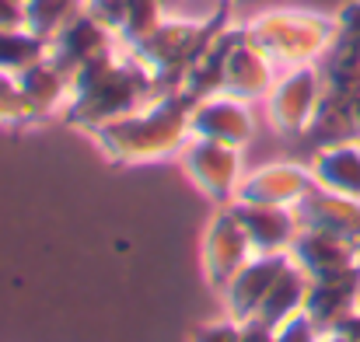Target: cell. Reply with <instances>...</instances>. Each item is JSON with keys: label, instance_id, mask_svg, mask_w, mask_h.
Segmentation results:
<instances>
[{"label": "cell", "instance_id": "cell-29", "mask_svg": "<svg viewBox=\"0 0 360 342\" xmlns=\"http://www.w3.org/2000/svg\"><path fill=\"white\" fill-rule=\"evenodd\" d=\"M241 342H273V329L262 322H241Z\"/></svg>", "mask_w": 360, "mask_h": 342}, {"label": "cell", "instance_id": "cell-13", "mask_svg": "<svg viewBox=\"0 0 360 342\" xmlns=\"http://www.w3.org/2000/svg\"><path fill=\"white\" fill-rule=\"evenodd\" d=\"M287 258L304 269L311 279L315 276H329V272H343V269H357L360 265V244L347 241L340 234L329 230H315V228H301Z\"/></svg>", "mask_w": 360, "mask_h": 342}, {"label": "cell", "instance_id": "cell-5", "mask_svg": "<svg viewBox=\"0 0 360 342\" xmlns=\"http://www.w3.org/2000/svg\"><path fill=\"white\" fill-rule=\"evenodd\" d=\"M326 81L319 63L308 67H290L280 70L273 91L266 95V119L280 136H304V129L311 126V115L322 102Z\"/></svg>", "mask_w": 360, "mask_h": 342}, {"label": "cell", "instance_id": "cell-8", "mask_svg": "<svg viewBox=\"0 0 360 342\" xmlns=\"http://www.w3.org/2000/svg\"><path fill=\"white\" fill-rule=\"evenodd\" d=\"M189 129L200 140H217L228 147L245 150L255 136V115H252V102L235 98L228 91L207 95L193 102V115H189Z\"/></svg>", "mask_w": 360, "mask_h": 342}, {"label": "cell", "instance_id": "cell-6", "mask_svg": "<svg viewBox=\"0 0 360 342\" xmlns=\"http://www.w3.org/2000/svg\"><path fill=\"white\" fill-rule=\"evenodd\" d=\"M179 164L186 171V178L214 203V206H228L235 203L238 196V185L245 178L241 171V150L238 147H228V143H217V140H200L193 136L182 154H179Z\"/></svg>", "mask_w": 360, "mask_h": 342}, {"label": "cell", "instance_id": "cell-26", "mask_svg": "<svg viewBox=\"0 0 360 342\" xmlns=\"http://www.w3.org/2000/svg\"><path fill=\"white\" fill-rule=\"evenodd\" d=\"M189 342H241V322L235 318H217V322H203L193 329V339Z\"/></svg>", "mask_w": 360, "mask_h": 342}, {"label": "cell", "instance_id": "cell-12", "mask_svg": "<svg viewBox=\"0 0 360 342\" xmlns=\"http://www.w3.org/2000/svg\"><path fill=\"white\" fill-rule=\"evenodd\" d=\"M319 70L329 91L360 88V0H350L336 11V35L319 60Z\"/></svg>", "mask_w": 360, "mask_h": 342}, {"label": "cell", "instance_id": "cell-33", "mask_svg": "<svg viewBox=\"0 0 360 342\" xmlns=\"http://www.w3.org/2000/svg\"><path fill=\"white\" fill-rule=\"evenodd\" d=\"M224 4H241V0H224Z\"/></svg>", "mask_w": 360, "mask_h": 342}, {"label": "cell", "instance_id": "cell-22", "mask_svg": "<svg viewBox=\"0 0 360 342\" xmlns=\"http://www.w3.org/2000/svg\"><path fill=\"white\" fill-rule=\"evenodd\" d=\"M168 21V0H129L120 25V46L136 49L143 39H150L161 25Z\"/></svg>", "mask_w": 360, "mask_h": 342}, {"label": "cell", "instance_id": "cell-16", "mask_svg": "<svg viewBox=\"0 0 360 342\" xmlns=\"http://www.w3.org/2000/svg\"><path fill=\"white\" fill-rule=\"evenodd\" d=\"M357 290H360V265L357 269H343V272H329V276H315L308 287V318L326 332L336 329L343 318L354 315L357 308Z\"/></svg>", "mask_w": 360, "mask_h": 342}, {"label": "cell", "instance_id": "cell-14", "mask_svg": "<svg viewBox=\"0 0 360 342\" xmlns=\"http://www.w3.org/2000/svg\"><path fill=\"white\" fill-rule=\"evenodd\" d=\"M245 237L255 255H287L301 221L294 206H269V203H235Z\"/></svg>", "mask_w": 360, "mask_h": 342}, {"label": "cell", "instance_id": "cell-31", "mask_svg": "<svg viewBox=\"0 0 360 342\" xmlns=\"http://www.w3.org/2000/svg\"><path fill=\"white\" fill-rule=\"evenodd\" d=\"M319 342H357V339H350V336L340 332V329H326V332L319 336Z\"/></svg>", "mask_w": 360, "mask_h": 342}, {"label": "cell", "instance_id": "cell-1", "mask_svg": "<svg viewBox=\"0 0 360 342\" xmlns=\"http://www.w3.org/2000/svg\"><path fill=\"white\" fill-rule=\"evenodd\" d=\"M193 98L186 91H161L147 105L91 129L95 147L112 164H154L179 157L193 140Z\"/></svg>", "mask_w": 360, "mask_h": 342}, {"label": "cell", "instance_id": "cell-19", "mask_svg": "<svg viewBox=\"0 0 360 342\" xmlns=\"http://www.w3.org/2000/svg\"><path fill=\"white\" fill-rule=\"evenodd\" d=\"M18 84H21L25 102H28L32 122H42V119L63 115L67 98H70V77H67L49 56L39 60L35 67H28L25 74H18Z\"/></svg>", "mask_w": 360, "mask_h": 342}, {"label": "cell", "instance_id": "cell-30", "mask_svg": "<svg viewBox=\"0 0 360 342\" xmlns=\"http://www.w3.org/2000/svg\"><path fill=\"white\" fill-rule=\"evenodd\" d=\"M347 105H350V119H354V133L360 140V88L357 91H347Z\"/></svg>", "mask_w": 360, "mask_h": 342}, {"label": "cell", "instance_id": "cell-25", "mask_svg": "<svg viewBox=\"0 0 360 342\" xmlns=\"http://www.w3.org/2000/svg\"><path fill=\"white\" fill-rule=\"evenodd\" d=\"M319 336H322V329L308 318V311H301L273 329V342H319Z\"/></svg>", "mask_w": 360, "mask_h": 342}, {"label": "cell", "instance_id": "cell-24", "mask_svg": "<svg viewBox=\"0 0 360 342\" xmlns=\"http://www.w3.org/2000/svg\"><path fill=\"white\" fill-rule=\"evenodd\" d=\"M0 126H32V112H28L18 77L4 70H0Z\"/></svg>", "mask_w": 360, "mask_h": 342}, {"label": "cell", "instance_id": "cell-18", "mask_svg": "<svg viewBox=\"0 0 360 342\" xmlns=\"http://www.w3.org/2000/svg\"><path fill=\"white\" fill-rule=\"evenodd\" d=\"M294 210H297L301 228L329 230V234H340L360 244V199H347V196H336L315 185Z\"/></svg>", "mask_w": 360, "mask_h": 342}, {"label": "cell", "instance_id": "cell-11", "mask_svg": "<svg viewBox=\"0 0 360 342\" xmlns=\"http://www.w3.org/2000/svg\"><path fill=\"white\" fill-rule=\"evenodd\" d=\"M280 77V67L252 42V35L245 32V25L235 28V42L228 49V60H224V84L221 91L245 98V102H266V95L273 91Z\"/></svg>", "mask_w": 360, "mask_h": 342}, {"label": "cell", "instance_id": "cell-7", "mask_svg": "<svg viewBox=\"0 0 360 342\" xmlns=\"http://www.w3.org/2000/svg\"><path fill=\"white\" fill-rule=\"evenodd\" d=\"M252 244L245 237V228L238 221L235 203L217 206V213L210 217V224L203 230V244H200V262H203V279L214 294H224V287L235 279L241 265L252 258Z\"/></svg>", "mask_w": 360, "mask_h": 342}, {"label": "cell", "instance_id": "cell-28", "mask_svg": "<svg viewBox=\"0 0 360 342\" xmlns=\"http://www.w3.org/2000/svg\"><path fill=\"white\" fill-rule=\"evenodd\" d=\"M28 0H0V28H25Z\"/></svg>", "mask_w": 360, "mask_h": 342}, {"label": "cell", "instance_id": "cell-10", "mask_svg": "<svg viewBox=\"0 0 360 342\" xmlns=\"http://www.w3.org/2000/svg\"><path fill=\"white\" fill-rule=\"evenodd\" d=\"M116 49H122L120 35H116L109 25H102L98 18H91L88 11H81L60 35L49 39V60H53L67 77H74L81 67H88V63H95L98 56H109V53H116Z\"/></svg>", "mask_w": 360, "mask_h": 342}, {"label": "cell", "instance_id": "cell-17", "mask_svg": "<svg viewBox=\"0 0 360 342\" xmlns=\"http://www.w3.org/2000/svg\"><path fill=\"white\" fill-rule=\"evenodd\" d=\"M311 175L315 185L347 199H360V140H340L315 147L311 154Z\"/></svg>", "mask_w": 360, "mask_h": 342}, {"label": "cell", "instance_id": "cell-3", "mask_svg": "<svg viewBox=\"0 0 360 342\" xmlns=\"http://www.w3.org/2000/svg\"><path fill=\"white\" fill-rule=\"evenodd\" d=\"M224 25L231 21H228V4L221 0V7L210 18H168L150 39L129 49V56L150 74L158 91H179L200 53L214 42V35Z\"/></svg>", "mask_w": 360, "mask_h": 342}, {"label": "cell", "instance_id": "cell-34", "mask_svg": "<svg viewBox=\"0 0 360 342\" xmlns=\"http://www.w3.org/2000/svg\"><path fill=\"white\" fill-rule=\"evenodd\" d=\"M168 4H172V0H168Z\"/></svg>", "mask_w": 360, "mask_h": 342}, {"label": "cell", "instance_id": "cell-20", "mask_svg": "<svg viewBox=\"0 0 360 342\" xmlns=\"http://www.w3.org/2000/svg\"><path fill=\"white\" fill-rule=\"evenodd\" d=\"M308 287H311V276L287 258V265H283L280 276L273 279L269 294L262 297V304H259V311H255V322L276 329L280 322L301 315L304 304H308ZM248 322H252V318H248Z\"/></svg>", "mask_w": 360, "mask_h": 342}, {"label": "cell", "instance_id": "cell-4", "mask_svg": "<svg viewBox=\"0 0 360 342\" xmlns=\"http://www.w3.org/2000/svg\"><path fill=\"white\" fill-rule=\"evenodd\" d=\"M252 42L280 67H308L326 56L336 35V14H319L304 7H269L245 21Z\"/></svg>", "mask_w": 360, "mask_h": 342}, {"label": "cell", "instance_id": "cell-23", "mask_svg": "<svg viewBox=\"0 0 360 342\" xmlns=\"http://www.w3.org/2000/svg\"><path fill=\"white\" fill-rule=\"evenodd\" d=\"M84 11V0H28L25 28H32L42 39L60 35L77 14Z\"/></svg>", "mask_w": 360, "mask_h": 342}, {"label": "cell", "instance_id": "cell-15", "mask_svg": "<svg viewBox=\"0 0 360 342\" xmlns=\"http://www.w3.org/2000/svg\"><path fill=\"white\" fill-rule=\"evenodd\" d=\"M283 265H287V255H252L221 294L224 297V315L235 318V322L255 318L262 297L269 294V287H273V279L280 276Z\"/></svg>", "mask_w": 360, "mask_h": 342}, {"label": "cell", "instance_id": "cell-27", "mask_svg": "<svg viewBox=\"0 0 360 342\" xmlns=\"http://www.w3.org/2000/svg\"><path fill=\"white\" fill-rule=\"evenodd\" d=\"M126 4H129V0H84V11H88L91 18H98L102 25H109L112 32H120Z\"/></svg>", "mask_w": 360, "mask_h": 342}, {"label": "cell", "instance_id": "cell-32", "mask_svg": "<svg viewBox=\"0 0 360 342\" xmlns=\"http://www.w3.org/2000/svg\"><path fill=\"white\" fill-rule=\"evenodd\" d=\"M354 311H357V315H360V290H357V308H354Z\"/></svg>", "mask_w": 360, "mask_h": 342}, {"label": "cell", "instance_id": "cell-21", "mask_svg": "<svg viewBox=\"0 0 360 342\" xmlns=\"http://www.w3.org/2000/svg\"><path fill=\"white\" fill-rule=\"evenodd\" d=\"M46 56H49V39L35 35L32 28H0V70L4 74L18 77Z\"/></svg>", "mask_w": 360, "mask_h": 342}, {"label": "cell", "instance_id": "cell-2", "mask_svg": "<svg viewBox=\"0 0 360 342\" xmlns=\"http://www.w3.org/2000/svg\"><path fill=\"white\" fill-rule=\"evenodd\" d=\"M158 95H161L158 84L129 56V49H116V53L98 56L95 63L81 67L70 77V98L63 109V122L91 133L120 115L147 105Z\"/></svg>", "mask_w": 360, "mask_h": 342}, {"label": "cell", "instance_id": "cell-9", "mask_svg": "<svg viewBox=\"0 0 360 342\" xmlns=\"http://www.w3.org/2000/svg\"><path fill=\"white\" fill-rule=\"evenodd\" d=\"M315 189L311 164L301 161H273L248 171L238 185L235 203H269V206H297Z\"/></svg>", "mask_w": 360, "mask_h": 342}]
</instances>
